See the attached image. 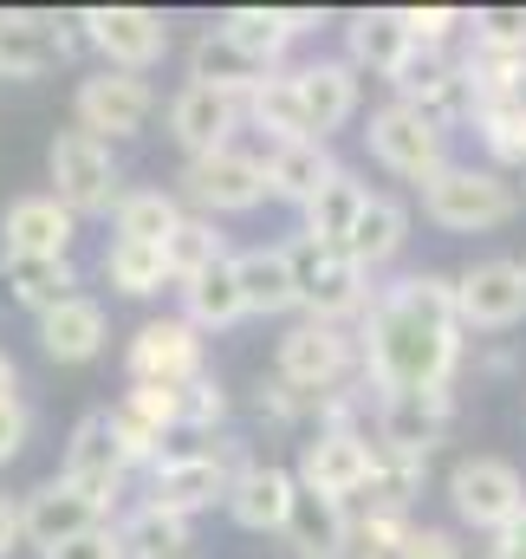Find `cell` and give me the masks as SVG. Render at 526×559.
Masks as SVG:
<instances>
[{"instance_id": "obj_19", "label": "cell", "mask_w": 526, "mask_h": 559, "mask_svg": "<svg viewBox=\"0 0 526 559\" xmlns=\"http://www.w3.org/2000/svg\"><path fill=\"white\" fill-rule=\"evenodd\" d=\"M455 417L449 391H409V397H378V449L403 462H429L442 429Z\"/></svg>"}, {"instance_id": "obj_18", "label": "cell", "mask_w": 526, "mask_h": 559, "mask_svg": "<svg viewBox=\"0 0 526 559\" xmlns=\"http://www.w3.org/2000/svg\"><path fill=\"white\" fill-rule=\"evenodd\" d=\"M241 118H248L241 98H228V92H215V85H195V79L169 98V138L189 150V163L228 150L235 131H241Z\"/></svg>"}, {"instance_id": "obj_33", "label": "cell", "mask_w": 526, "mask_h": 559, "mask_svg": "<svg viewBox=\"0 0 526 559\" xmlns=\"http://www.w3.org/2000/svg\"><path fill=\"white\" fill-rule=\"evenodd\" d=\"M118 241H136V248H169V235L182 228V202L163 195V189H131L118 202Z\"/></svg>"}, {"instance_id": "obj_16", "label": "cell", "mask_w": 526, "mask_h": 559, "mask_svg": "<svg viewBox=\"0 0 526 559\" xmlns=\"http://www.w3.org/2000/svg\"><path fill=\"white\" fill-rule=\"evenodd\" d=\"M65 59H72V20L26 7L0 13V79H46Z\"/></svg>"}, {"instance_id": "obj_8", "label": "cell", "mask_w": 526, "mask_h": 559, "mask_svg": "<svg viewBox=\"0 0 526 559\" xmlns=\"http://www.w3.org/2000/svg\"><path fill=\"white\" fill-rule=\"evenodd\" d=\"M449 501H455V514L468 527L501 534V527H514L526 514V481H521V468L501 462V455H468L449 475Z\"/></svg>"}, {"instance_id": "obj_31", "label": "cell", "mask_w": 526, "mask_h": 559, "mask_svg": "<svg viewBox=\"0 0 526 559\" xmlns=\"http://www.w3.org/2000/svg\"><path fill=\"white\" fill-rule=\"evenodd\" d=\"M182 319L195 332H228L235 319H248V299H241V280H235V261L208 267V274L182 280Z\"/></svg>"}, {"instance_id": "obj_35", "label": "cell", "mask_w": 526, "mask_h": 559, "mask_svg": "<svg viewBox=\"0 0 526 559\" xmlns=\"http://www.w3.org/2000/svg\"><path fill=\"white\" fill-rule=\"evenodd\" d=\"M163 261H169V280L182 286V280H195V274H208V267H222V261H235V254H228V235H222L208 215H182V228L169 235Z\"/></svg>"}, {"instance_id": "obj_40", "label": "cell", "mask_w": 526, "mask_h": 559, "mask_svg": "<svg viewBox=\"0 0 526 559\" xmlns=\"http://www.w3.org/2000/svg\"><path fill=\"white\" fill-rule=\"evenodd\" d=\"M118 417H131L136 429H150L156 442L182 429V391H163V384H136L131 397L118 404Z\"/></svg>"}, {"instance_id": "obj_36", "label": "cell", "mask_w": 526, "mask_h": 559, "mask_svg": "<svg viewBox=\"0 0 526 559\" xmlns=\"http://www.w3.org/2000/svg\"><path fill=\"white\" fill-rule=\"evenodd\" d=\"M248 118L273 131V143H312L306 131V105H299V85H292V72H273L261 92L248 98Z\"/></svg>"}, {"instance_id": "obj_49", "label": "cell", "mask_w": 526, "mask_h": 559, "mask_svg": "<svg viewBox=\"0 0 526 559\" xmlns=\"http://www.w3.org/2000/svg\"><path fill=\"white\" fill-rule=\"evenodd\" d=\"M0 404H20V371H13L7 352H0Z\"/></svg>"}, {"instance_id": "obj_21", "label": "cell", "mask_w": 526, "mask_h": 559, "mask_svg": "<svg viewBox=\"0 0 526 559\" xmlns=\"http://www.w3.org/2000/svg\"><path fill=\"white\" fill-rule=\"evenodd\" d=\"M292 501H299V475L273 468V462H241V475L228 488V514L248 534H286Z\"/></svg>"}, {"instance_id": "obj_48", "label": "cell", "mask_w": 526, "mask_h": 559, "mask_svg": "<svg viewBox=\"0 0 526 559\" xmlns=\"http://www.w3.org/2000/svg\"><path fill=\"white\" fill-rule=\"evenodd\" d=\"M20 540H26V521H20V508H13V501H7V495H0V559L13 554V547H20Z\"/></svg>"}, {"instance_id": "obj_15", "label": "cell", "mask_w": 526, "mask_h": 559, "mask_svg": "<svg viewBox=\"0 0 526 559\" xmlns=\"http://www.w3.org/2000/svg\"><path fill=\"white\" fill-rule=\"evenodd\" d=\"M79 235V215L59 195H20L0 215V261H65Z\"/></svg>"}, {"instance_id": "obj_30", "label": "cell", "mask_w": 526, "mask_h": 559, "mask_svg": "<svg viewBox=\"0 0 526 559\" xmlns=\"http://www.w3.org/2000/svg\"><path fill=\"white\" fill-rule=\"evenodd\" d=\"M364 202H371V189H364L351 169H338V176L306 202V235H312L319 248H345L351 228H358V215H364Z\"/></svg>"}, {"instance_id": "obj_3", "label": "cell", "mask_w": 526, "mask_h": 559, "mask_svg": "<svg viewBox=\"0 0 526 559\" xmlns=\"http://www.w3.org/2000/svg\"><path fill=\"white\" fill-rule=\"evenodd\" d=\"M514 189L494 176V169H475V163H449L442 176L422 182V215L449 235H488L501 222H514Z\"/></svg>"}, {"instance_id": "obj_28", "label": "cell", "mask_w": 526, "mask_h": 559, "mask_svg": "<svg viewBox=\"0 0 526 559\" xmlns=\"http://www.w3.org/2000/svg\"><path fill=\"white\" fill-rule=\"evenodd\" d=\"M332 176H338V163L325 143H273V156H266V189L292 209H306Z\"/></svg>"}, {"instance_id": "obj_43", "label": "cell", "mask_w": 526, "mask_h": 559, "mask_svg": "<svg viewBox=\"0 0 526 559\" xmlns=\"http://www.w3.org/2000/svg\"><path fill=\"white\" fill-rule=\"evenodd\" d=\"M403 26H409L416 46H449L455 26H462V13L455 7H403Z\"/></svg>"}, {"instance_id": "obj_50", "label": "cell", "mask_w": 526, "mask_h": 559, "mask_svg": "<svg viewBox=\"0 0 526 559\" xmlns=\"http://www.w3.org/2000/svg\"><path fill=\"white\" fill-rule=\"evenodd\" d=\"M345 559H358V554H345Z\"/></svg>"}, {"instance_id": "obj_9", "label": "cell", "mask_w": 526, "mask_h": 559, "mask_svg": "<svg viewBox=\"0 0 526 559\" xmlns=\"http://www.w3.org/2000/svg\"><path fill=\"white\" fill-rule=\"evenodd\" d=\"M235 475H241V468H228V455H215V449H176V455H156V462H150V508L189 521V514L228 501Z\"/></svg>"}, {"instance_id": "obj_13", "label": "cell", "mask_w": 526, "mask_h": 559, "mask_svg": "<svg viewBox=\"0 0 526 559\" xmlns=\"http://www.w3.org/2000/svg\"><path fill=\"white\" fill-rule=\"evenodd\" d=\"M351 365H358V345L338 325H312L306 319V325H292L279 338V378H286V391H306V397L338 391L351 378Z\"/></svg>"}, {"instance_id": "obj_42", "label": "cell", "mask_w": 526, "mask_h": 559, "mask_svg": "<svg viewBox=\"0 0 526 559\" xmlns=\"http://www.w3.org/2000/svg\"><path fill=\"white\" fill-rule=\"evenodd\" d=\"M222 411H228V397H222V384H215L208 371H202L195 384H182V429H215Z\"/></svg>"}, {"instance_id": "obj_39", "label": "cell", "mask_w": 526, "mask_h": 559, "mask_svg": "<svg viewBox=\"0 0 526 559\" xmlns=\"http://www.w3.org/2000/svg\"><path fill=\"white\" fill-rule=\"evenodd\" d=\"M468 33H475L468 52L481 59H526V7H488L468 20Z\"/></svg>"}, {"instance_id": "obj_2", "label": "cell", "mask_w": 526, "mask_h": 559, "mask_svg": "<svg viewBox=\"0 0 526 559\" xmlns=\"http://www.w3.org/2000/svg\"><path fill=\"white\" fill-rule=\"evenodd\" d=\"M46 169H52V195L72 209V215H118V202L131 195L124 176H118V156L111 143L92 138V131H59L46 150Z\"/></svg>"}, {"instance_id": "obj_37", "label": "cell", "mask_w": 526, "mask_h": 559, "mask_svg": "<svg viewBox=\"0 0 526 559\" xmlns=\"http://www.w3.org/2000/svg\"><path fill=\"white\" fill-rule=\"evenodd\" d=\"M118 534H124V559H182L189 554V521L182 514H163L150 501L136 508Z\"/></svg>"}, {"instance_id": "obj_27", "label": "cell", "mask_w": 526, "mask_h": 559, "mask_svg": "<svg viewBox=\"0 0 526 559\" xmlns=\"http://www.w3.org/2000/svg\"><path fill=\"white\" fill-rule=\"evenodd\" d=\"M235 280H241V299H248L254 319H273V312L299 306L292 248H248V254H235Z\"/></svg>"}, {"instance_id": "obj_24", "label": "cell", "mask_w": 526, "mask_h": 559, "mask_svg": "<svg viewBox=\"0 0 526 559\" xmlns=\"http://www.w3.org/2000/svg\"><path fill=\"white\" fill-rule=\"evenodd\" d=\"M286 547L299 559H345L351 554V501H332V495L299 488L292 521H286Z\"/></svg>"}, {"instance_id": "obj_4", "label": "cell", "mask_w": 526, "mask_h": 559, "mask_svg": "<svg viewBox=\"0 0 526 559\" xmlns=\"http://www.w3.org/2000/svg\"><path fill=\"white\" fill-rule=\"evenodd\" d=\"M292 274H299V306L312 325H338L351 312H371V274L345 248H319L312 235L292 241Z\"/></svg>"}, {"instance_id": "obj_1", "label": "cell", "mask_w": 526, "mask_h": 559, "mask_svg": "<svg viewBox=\"0 0 526 559\" xmlns=\"http://www.w3.org/2000/svg\"><path fill=\"white\" fill-rule=\"evenodd\" d=\"M455 365H462L455 280L403 274L371 299V312H364V384H378L384 397L449 391Z\"/></svg>"}, {"instance_id": "obj_41", "label": "cell", "mask_w": 526, "mask_h": 559, "mask_svg": "<svg viewBox=\"0 0 526 559\" xmlns=\"http://www.w3.org/2000/svg\"><path fill=\"white\" fill-rule=\"evenodd\" d=\"M475 124H481V138H488V150L501 163H526V111H514L507 98H481Z\"/></svg>"}, {"instance_id": "obj_45", "label": "cell", "mask_w": 526, "mask_h": 559, "mask_svg": "<svg viewBox=\"0 0 526 559\" xmlns=\"http://www.w3.org/2000/svg\"><path fill=\"white\" fill-rule=\"evenodd\" d=\"M396 559H462V547H455L449 527H409V540H403Z\"/></svg>"}, {"instance_id": "obj_29", "label": "cell", "mask_w": 526, "mask_h": 559, "mask_svg": "<svg viewBox=\"0 0 526 559\" xmlns=\"http://www.w3.org/2000/svg\"><path fill=\"white\" fill-rule=\"evenodd\" d=\"M189 79H195V85H215V92H228V98H241V105H248V98L261 92L273 72H266V66H254L248 52H235V46L208 26V33L195 39V52H189Z\"/></svg>"}, {"instance_id": "obj_5", "label": "cell", "mask_w": 526, "mask_h": 559, "mask_svg": "<svg viewBox=\"0 0 526 559\" xmlns=\"http://www.w3.org/2000/svg\"><path fill=\"white\" fill-rule=\"evenodd\" d=\"M364 143H371V156L391 176H403V182H429V176L449 169V124H435L429 111H416L403 98H391L384 111H371Z\"/></svg>"}, {"instance_id": "obj_11", "label": "cell", "mask_w": 526, "mask_h": 559, "mask_svg": "<svg viewBox=\"0 0 526 559\" xmlns=\"http://www.w3.org/2000/svg\"><path fill=\"white\" fill-rule=\"evenodd\" d=\"M150 111H156V92H150V79L143 72H92L85 85H79V98H72V118H79V131H92V138H136L143 124H150Z\"/></svg>"}, {"instance_id": "obj_14", "label": "cell", "mask_w": 526, "mask_h": 559, "mask_svg": "<svg viewBox=\"0 0 526 559\" xmlns=\"http://www.w3.org/2000/svg\"><path fill=\"white\" fill-rule=\"evenodd\" d=\"M455 312L462 332H507L526 319V267L521 261H475L468 274L455 280Z\"/></svg>"}, {"instance_id": "obj_7", "label": "cell", "mask_w": 526, "mask_h": 559, "mask_svg": "<svg viewBox=\"0 0 526 559\" xmlns=\"http://www.w3.org/2000/svg\"><path fill=\"white\" fill-rule=\"evenodd\" d=\"M182 195L215 222V215H248V209H261L266 195V156L254 150H215V156H195L189 169H182Z\"/></svg>"}, {"instance_id": "obj_6", "label": "cell", "mask_w": 526, "mask_h": 559, "mask_svg": "<svg viewBox=\"0 0 526 559\" xmlns=\"http://www.w3.org/2000/svg\"><path fill=\"white\" fill-rule=\"evenodd\" d=\"M20 521H26V547L59 554V547H72L79 534H92V527H105V521H111V495H98V488H79V481L52 475V481H39V488L26 495Z\"/></svg>"}, {"instance_id": "obj_10", "label": "cell", "mask_w": 526, "mask_h": 559, "mask_svg": "<svg viewBox=\"0 0 526 559\" xmlns=\"http://www.w3.org/2000/svg\"><path fill=\"white\" fill-rule=\"evenodd\" d=\"M371 481H378V442L364 429H319L299 455V488H312V495L351 501Z\"/></svg>"}, {"instance_id": "obj_46", "label": "cell", "mask_w": 526, "mask_h": 559, "mask_svg": "<svg viewBox=\"0 0 526 559\" xmlns=\"http://www.w3.org/2000/svg\"><path fill=\"white\" fill-rule=\"evenodd\" d=\"M26 429H33L26 404H0V462H13L26 449Z\"/></svg>"}, {"instance_id": "obj_17", "label": "cell", "mask_w": 526, "mask_h": 559, "mask_svg": "<svg viewBox=\"0 0 526 559\" xmlns=\"http://www.w3.org/2000/svg\"><path fill=\"white\" fill-rule=\"evenodd\" d=\"M202 378V332L189 319H150L131 338V384L182 391Z\"/></svg>"}, {"instance_id": "obj_25", "label": "cell", "mask_w": 526, "mask_h": 559, "mask_svg": "<svg viewBox=\"0 0 526 559\" xmlns=\"http://www.w3.org/2000/svg\"><path fill=\"white\" fill-rule=\"evenodd\" d=\"M345 46H351V66L358 72H378V79H396L403 59L416 52V39L403 26V7H364V13H351Z\"/></svg>"}, {"instance_id": "obj_12", "label": "cell", "mask_w": 526, "mask_h": 559, "mask_svg": "<svg viewBox=\"0 0 526 559\" xmlns=\"http://www.w3.org/2000/svg\"><path fill=\"white\" fill-rule=\"evenodd\" d=\"M72 26H85V39L111 59V72H150L169 52V26L150 7H85Z\"/></svg>"}, {"instance_id": "obj_34", "label": "cell", "mask_w": 526, "mask_h": 559, "mask_svg": "<svg viewBox=\"0 0 526 559\" xmlns=\"http://www.w3.org/2000/svg\"><path fill=\"white\" fill-rule=\"evenodd\" d=\"M0 280H7V293L26 306V312H52V306H65L72 299V286H79V274H72V261H0Z\"/></svg>"}, {"instance_id": "obj_23", "label": "cell", "mask_w": 526, "mask_h": 559, "mask_svg": "<svg viewBox=\"0 0 526 559\" xmlns=\"http://www.w3.org/2000/svg\"><path fill=\"white\" fill-rule=\"evenodd\" d=\"M235 52H248L254 66H279V52L299 39V33H312V13H299V7H228L222 13V26H215Z\"/></svg>"}, {"instance_id": "obj_32", "label": "cell", "mask_w": 526, "mask_h": 559, "mask_svg": "<svg viewBox=\"0 0 526 559\" xmlns=\"http://www.w3.org/2000/svg\"><path fill=\"white\" fill-rule=\"evenodd\" d=\"M409 241V209L396 202V195H371L364 202V215H358V228H351V241H345V254L371 274V267H384L396 261V248Z\"/></svg>"}, {"instance_id": "obj_20", "label": "cell", "mask_w": 526, "mask_h": 559, "mask_svg": "<svg viewBox=\"0 0 526 559\" xmlns=\"http://www.w3.org/2000/svg\"><path fill=\"white\" fill-rule=\"evenodd\" d=\"M292 85H299L312 143H325L332 131H345L358 118V66L351 59H312V66L292 72Z\"/></svg>"}, {"instance_id": "obj_38", "label": "cell", "mask_w": 526, "mask_h": 559, "mask_svg": "<svg viewBox=\"0 0 526 559\" xmlns=\"http://www.w3.org/2000/svg\"><path fill=\"white\" fill-rule=\"evenodd\" d=\"M105 280H111L118 293H131V299H150V293L169 286V261H163V248L111 241V248H105Z\"/></svg>"}, {"instance_id": "obj_26", "label": "cell", "mask_w": 526, "mask_h": 559, "mask_svg": "<svg viewBox=\"0 0 526 559\" xmlns=\"http://www.w3.org/2000/svg\"><path fill=\"white\" fill-rule=\"evenodd\" d=\"M39 352L59 358V365L98 358V352H105V306L85 299V293H72L65 306H52V312L39 319Z\"/></svg>"}, {"instance_id": "obj_22", "label": "cell", "mask_w": 526, "mask_h": 559, "mask_svg": "<svg viewBox=\"0 0 526 559\" xmlns=\"http://www.w3.org/2000/svg\"><path fill=\"white\" fill-rule=\"evenodd\" d=\"M124 442H118V423L111 411H92V417H79L72 429V442H65V481H79V488H98V495H111L118 501V488H124Z\"/></svg>"}, {"instance_id": "obj_47", "label": "cell", "mask_w": 526, "mask_h": 559, "mask_svg": "<svg viewBox=\"0 0 526 559\" xmlns=\"http://www.w3.org/2000/svg\"><path fill=\"white\" fill-rule=\"evenodd\" d=\"M488 559H526V514L514 521V527H501V534H494Z\"/></svg>"}, {"instance_id": "obj_44", "label": "cell", "mask_w": 526, "mask_h": 559, "mask_svg": "<svg viewBox=\"0 0 526 559\" xmlns=\"http://www.w3.org/2000/svg\"><path fill=\"white\" fill-rule=\"evenodd\" d=\"M46 559H124V534L105 521V527H92V534H79L72 547H59V554H46Z\"/></svg>"}]
</instances>
